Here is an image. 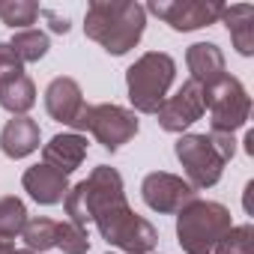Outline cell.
Returning a JSON list of instances; mask_svg holds the SVG:
<instances>
[{"mask_svg":"<svg viewBox=\"0 0 254 254\" xmlns=\"http://www.w3.org/2000/svg\"><path fill=\"white\" fill-rule=\"evenodd\" d=\"M84 108H87V102H84L81 84L75 78L60 75L45 87V111H48L51 120H57V123H63V126L72 129V123L78 120V114Z\"/></svg>","mask_w":254,"mask_h":254,"instance_id":"cell-12","label":"cell"},{"mask_svg":"<svg viewBox=\"0 0 254 254\" xmlns=\"http://www.w3.org/2000/svg\"><path fill=\"white\" fill-rule=\"evenodd\" d=\"M87 159V138L75 132H60L42 147V165L60 171V174H75Z\"/></svg>","mask_w":254,"mask_h":254,"instance_id":"cell-14","label":"cell"},{"mask_svg":"<svg viewBox=\"0 0 254 254\" xmlns=\"http://www.w3.org/2000/svg\"><path fill=\"white\" fill-rule=\"evenodd\" d=\"M24 224H27V206H24V200L15 197V194L0 197V239L21 236Z\"/></svg>","mask_w":254,"mask_h":254,"instance_id":"cell-22","label":"cell"},{"mask_svg":"<svg viewBox=\"0 0 254 254\" xmlns=\"http://www.w3.org/2000/svg\"><path fill=\"white\" fill-rule=\"evenodd\" d=\"M18 75H24V63L15 57L9 42H0V84H6V81H12Z\"/></svg>","mask_w":254,"mask_h":254,"instance_id":"cell-25","label":"cell"},{"mask_svg":"<svg viewBox=\"0 0 254 254\" xmlns=\"http://www.w3.org/2000/svg\"><path fill=\"white\" fill-rule=\"evenodd\" d=\"M138 129H141V123H138V117H135V111H129V108H123V105H87L81 114H78V120L72 123V132L75 135H81V132H90L105 150H111V153H117L123 144H129L135 135H138Z\"/></svg>","mask_w":254,"mask_h":254,"instance_id":"cell-6","label":"cell"},{"mask_svg":"<svg viewBox=\"0 0 254 254\" xmlns=\"http://www.w3.org/2000/svg\"><path fill=\"white\" fill-rule=\"evenodd\" d=\"M177 78V60L165 51H147L126 69V90L138 114H156Z\"/></svg>","mask_w":254,"mask_h":254,"instance_id":"cell-3","label":"cell"},{"mask_svg":"<svg viewBox=\"0 0 254 254\" xmlns=\"http://www.w3.org/2000/svg\"><path fill=\"white\" fill-rule=\"evenodd\" d=\"M108 254H111V251H108Z\"/></svg>","mask_w":254,"mask_h":254,"instance_id":"cell-30","label":"cell"},{"mask_svg":"<svg viewBox=\"0 0 254 254\" xmlns=\"http://www.w3.org/2000/svg\"><path fill=\"white\" fill-rule=\"evenodd\" d=\"M18 254H36V251H27V248H18Z\"/></svg>","mask_w":254,"mask_h":254,"instance_id":"cell-29","label":"cell"},{"mask_svg":"<svg viewBox=\"0 0 254 254\" xmlns=\"http://www.w3.org/2000/svg\"><path fill=\"white\" fill-rule=\"evenodd\" d=\"M123 200H126V189H123L120 171L108 168V165H99V168H93V174L87 180L69 186L63 209H66L72 224L87 230V224H93L99 212H105V209H111Z\"/></svg>","mask_w":254,"mask_h":254,"instance_id":"cell-2","label":"cell"},{"mask_svg":"<svg viewBox=\"0 0 254 254\" xmlns=\"http://www.w3.org/2000/svg\"><path fill=\"white\" fill-rule=\"evenodd\" d=\"M174 153L186 171V183L197 191V189H212L221 174H224V159L215 153L209 135H194V132H186L180 135V141L174 144Z\"/></svg>","mask_w":254,"mask_h":254,"instance_id":"cell-8","label":"cell"},{"mask_svg":"<svg viewBox=\"0 0 254 254\" xmlns=\"http://www.w3.org/2000/svg\"><path fill=\"white\" fill-rule=\"evenodd\" d=\"M36 105V84L30 75H18L6 84H0V108L12 117H27V111Z\"/></svg>","mask_w":254,"mask_h":254,"instance_id":"cell-18","label":"cell"},{"mask_svg":"<svg viewBox=\"0 0 254 254\" xmlns=\"http://www.w3.org/2000/svg\"><path fill=\"white\" fill-rule=\"evenodd\" d=\"M218 21H224L233 48H236L242 57H251V54H254V6H248V3L221 6Z\"/></svg>","mask_w":254,"mask_h":254,"instance_id":"cell-17","label":"cell"},{"mask_svg":"<svg viewBox=\"0 0 254 254\" xmlns=\"http://www.w3.org/2000/svg\"><path fill=\"white\" fill-rule=\"evenodd\" d=\"M203 114H206V87H200L191 78L183 81V87L174 96H168L156 111L159 126L171 135H186V129L194 126Z\"/></svg>","mask_w":254,"mask_h":254,"instance_id":"cell-9","label":"cell"},{"mask_svg":"<svg viewBox=\"0 0 254 254\" xmlns=\"http://www.w3.org/2000/svg\"><path fill=\"white\" fill-rule=\"evenodd\" d=\"M147 30V12L135 0H93L84 12L87 39L99 42L108 54H129Z\"/></svg>","mask_w":254,"mask_h":254,"instance_id":"cell-1","label":"cell"},{"mask_svg":"<svg viewBox=\"0 0 254 254\" xmlns=\"http://www.w3.org/2000/svg\"><path fill=\"white\" fill-rule=\"evenodd\" d=\"M21 239L27 245V251H48V248H57V221L54 218H45V215H36V218H27L24 230H21Z\"/></svg>","mask_w":254,"mask_h":254,"instance_id":"cell-19","label":"cell"},{"mask_svg":"<svg viewBox=\"0 0 254 254\" xmlns=\"http://www.w3.org/2000/svg\"><path fill=\"white\" fill-rule=\"evenodd\" d=\"M224 3H203V0H153L144 6V12H153L165 24H171L177 33H191L200 27H209L218 21Z\"/></svg>","mask_w":254,"mask_h":254,"instance_id":"cell-10","label":"cell"},{"mask_svg":"<svg viewBox=\"0 0 254 254\" xmlns=\"http://www.w3.org/2000/svg\"><path fill=\"white\" fill-rule=\"evenodd\" d=\"M0 254H18L15 242H12V239H0Z\"/></svg>","mask_w":254,"mask_h":254,"instance_id":"cell-28","label":"cell"},{"mask_svg":"<svg viewBox=\"0 0 254 254\" xmlns=\"http://www.w3.org/2000/svg\"><path fill=\"white\" fill-rule=\"evenodd\" d=\"M233 227L230 209L218 200L194 197L177 212V242L186 254H212L215 242Z\"/></svg>","mask_w":254,"mask_h":254,"instance_id":"cell-4","label":"cell"},{"mask_svg":"<svg viewBox=\"0 0 254 254\" xmlns=\"http://www.w3.org/2000/svg\"><path fill=\"white\" fill-rule=\"evenodd\" d=\"M9 48L15 51V57H18L21 63H39V60L48 54L51 42H48V33L30 27V30H18V33L12 36Z\"/></svg>","mask_w":254,"mask_h":254,"instance_id":"cell-20","label":"cell"},{"mask_svg":"<svg viewBox=\"0 0 254 254\" xmlns=\"http://www.w3.org/2000/svg\"><path fill=\"white\" fill-rule=\"evenodd\" d=\"M186 66L191 72V81H197L200 87H212L215 81H221L227 75L224 51L215 42H194V45H189Z\"/></svg>","mask_w":254,"mask_h":254,"instance_id":"cell-16","label":"cell"},{"mask_svg":"<svg viewBox=\"0 0 254 254\" xmlns=\"http://www.w3.org/2000/svg\"><path fill=\"white\" fill-rule=\"evenodd\" d=\"M212 254H254V227L233 224L212 248Z\"/></svg>","mask_w":254,"mask_h":254,"instance_id":"cell-23","label":"cell"},{"mask_svg":"<svg viewBox=\"0 0 254 254\" xmlns=\"http://www.w3.org/2000/svg\"><path fill=\"white\" fill-rule=\"evenodd\" d=\"M141 197H144V203L153 212H159V215H177L186 203H191L197 197V191L183 177H177V174L153 171L141 183Z\"/></svg>","mask_w":254,"mask_h":254,"instance_id":"cell-11","label":"cell"},{"mask_svg":"<svg viewBox=\"0 0 254 254\" xmlns=\"http://www.w3.org/2000/svg\"><path fill=\"white\" fill-rule=\"evenodd\" d=\"M42 15V6L36 0H3L0 3V21L6 27L18 30H30V24H36V18Z\"/></svg>","mask_w":254,"mask_h":254,"instance_id":"cell-21","label":"cell"},{"mask_svg":"<svg viewBox=\"0 0 254 254\" xmlns=\"http://www.w3.org/2000/svg\"><path fill=\"white\" fill-rule=\"evenodd\" d=\"M93 224L108 245H114L126 254H153V248L159 245V230L144 215H138L129 206V200L99 212Z\"/></svg>","mask_w":254,"mask_h":254,"instance_id":"cell-5","label":"cell"},{"mask_svg":"<svg viewBox=\"0 0 254 254\" xmlns=\"http://www.w3.org/2000/svg\"><path fill=\"white\" fill-rule=\"evenodd\" d=\"M209 141H212L215 153H218L224 162H230V159L236 156V138H233V135H224V132H209Z\"/></svg>","mask_w":254,"mask_h":254,"instance_id":"cell-26","label":"cell"},{"mask_svg":"<svg viewBox=\"0 0 254 254\" xmlns=\"http://www.w3.org/2000/svg\"><path fill=\"white\" fill-rule=\"evenodd\" d=\"M21 186H24V191H27L36 203H42V206H57V203L66 200L69 177L60 174V171H54V168H48V165H33V168L24 171Z\"/></svg>","mask_w":254,"mask_h":254,"instance_id":"cell-13","label":"cell"},{"mask_svg":"<svg viewBox=\"0 0 254 254\" xmlns=\"http://www.w3.org/2000/svg\"><path fill=\"white\" fill-rule=\"evenodd\" d=\"M42 15L51 21V30H54V33H69V27H72V24H69V18H60L54 9H42Z\"/></svg>","mask_w":254,"mask_h":254,"instance_id":"cell-27","label":"cell"},{"mask_svg":"<svg viewBox=\"0 0 254 254\" xmlns=\"http://www.w3.org/2000/svg\"><path fill=\"white\" fill-rule=\"evenodd\" d=\"M57 248L63 254H87L90 251V236L84 227L72 221H57Z\"/></svg>","mask_w":254,"mask_h":254,"instance_id":"cell-24","label":"cell"},{"mask_svg":"<svg viewBox=\"0 0 254 254\" xmlns=\"http://www.w3.org/2000/svg\"><path fill=\"white\" fill-rule=\"evenodd\" d=\"M42 144L39 123L33 117H12L0 132V153L6 159H27Z\"/></svg>","mask_w":254,"mask_h":254,"instance_id":"cell-15","label":"cell"},{"mask_svg":"<svg viewBox=\"0 0 254 254\" xmlns=\"http://www.w3.org/2000/svg\"><path fill=\"white\" fill-rule=\"evenodd\" d=\"M206 111H209V132L233 135L251 117V96L236 75H224L212 87H206Z\"/></svg>","mask_w":254,"mask_h":254,"instance_id":"cell-7","label":"cell"}]
</instances>
